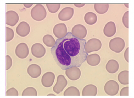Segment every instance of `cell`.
I'll return each instance as SVG.
<instances>
[{
    "instance_id": "cell-1",
    "label": "cell",
    "mask_w": 134,
    "mask_h": 98,
    "mask_svg": "<svg viewBox=\"0 0 134 98\" xmlns=\"http://www.w3.org/2000/svg\"><path fill=\"white\" fill-rule=\"evenodd\" d=\"M85 39L74 37L71 32L61 39H58L51 52L54 59L63 70L72 67H80L86 60L88 53L86 52Z\"/></svg>"
},
{
    "instance_id": "cell-2",
    "label": "cell",
    "mask_w": 134,
    "mask_h": 98,
    "mask_svg": "<svg viewBox=\"0 0 134 98\" xmlns=\"http://www.w3.org/2000/svg\"><path fill=\"white\" fill-rule=\"evenodd\" d=\"M31 16L34 20L40 21L44 19L47 16V11L42 5L36 4L31 10Z\"/></svg>"
},
{
    "instance_id": "cell-3",
    "label": "cell",
    "mask_w": 134,
    "mask_h": 98,
    "mask_svg": "<svg viewBox=\"0 0 134 98\" xmlns=\"http://www.w3.org/2000/svg\"><path fill=\"white\" fill-rule=\"evenodd\" d=\"M110 49L115 53H119L122 51L125 47V42L121 38L116 37L110 40L109 43Z\"/></svg>"
},
{
    "instance_id": "cell-4",
    "label": "cell",
    "mask_w": 134,
    "mask_h": 98,
    "mask_svg": "<svg viewBox=\"0 0 134 98\" xmlns=\"http://www.w3.org/2000/svg\"><path fill=\"white\" fill-rule=\"evenodd\" d=\"M120 89L118 83L114 80H110L105 84L104 89L105 93L108 96H114L117 95Z\"/></svg>"
},
{
    "instance_id": "cell-5",
    "label": "cell",
    "mask_w": 134,
    "mask_h": 98,
    "mask_svg": "<svg viewBox=\"0 0 134 98\" xmlns=\"http://www.w3.org/2000/svg\"><path fill=\"white\" fill-rule=\"evenodd\" d=\"M101 47L102 43L99 39L96 38L91 39L86 43V52L87 53L97 52L100 49Z\"/></svg>"
},
{
    "instance_id": "cell-6",
    "label": "cell",
    "mask_w": 134,
    "mask_h": 98,
    "mask_svg": "<svg viewBox=\"0 0 134 98\" xmlns=\"http://www.w3.org/2000/svg\"><path fill=\"white\" fill-rule=\"evenodd\" d=\"M71 33L78 39H84L87 35V29L82 24H77L73 27Z\"/></svg>"
},
{
    "instance_id": "cell-7",
    "label": "cell",
    "mask_w": 134,
    "mask_h": 98,
    "mask_svg": "<svg viewBox=\"0 0 134 98\" xmlns=\"http://www.w3.org/2000/svg\"><path fill=\"white\" fill-rule=\"evenodd\" d=\"M68 84L67 79L63 75H59L57 78V82L53 87V91L56 94H60L66 87Z\"/></svg>"
},
{
    "instance_id": "cell-8",
    "label": "cell",
    "mask_w": 134,
    "mask_h": 98,
    "mask_svg": "<svg viewBox=\"0 0 134 98\" xmlns=\"http://www.w3.org/2000/svg\"><path fill=\"white\" fill-rule=\"evenodd\" d=\"M15 54L20 59L26 58L29 55L28 47L24 43H20L16 48Z\"/></svg>"
},
{
    "instance_id": "cell-9",
    "label": "cell",
    "mask_w": 134,
    "mask_h": 98,
    "mask_svg": "<svg viewBox=\"0 0 134 98\" xmlns=\"http://www.w3.org/2000/svg\"><path fill=\"white\" fill-rule=\"evenodd\" d=\"M54 35L58 39H61L67 35V27L65 23H59L54 26L53 29Z\"/></svg>"
},
{
    "instance_id": "cell-10",
    "label": "cell",
    "mask_w": 134,
    "mask_h": 98,
    "mask_svg": "<svg viewBox=\"0 0 134 98\" xmlns=\"http://www.w3.org/2000/svg\"><path fill=\"white\" fill-rule=\"evenodd\" d=\"M74 9L71 7H66L63 9L58 15L60 21H67L71 19L74 15Z\"/></svg>"
},
{
    "instance_id": "cell-11",
    "label": "cell",
    "mask_w": 134,
    "mask_h": 98,
    "mask_svg": "<svg viewBox=\"0 0 134 98\" xmlns=\"http://www.w3.org/2000/svg\"><path fill=\"white\" fill-rule=\"evenodd\" d=\"M6 24L9 26H14L18 22L19 17L17 13L13 10H10L6 14Z\"/></svg>"
},
{
    "instance_id": "cell-12",
    "label": "cell",
    "mask_w": 134,
    "mask_h": 98,
    "mask_svg": "<svg viewBox=\"0 0 134 98\" xmlns=\"http://www.w3.org/2000/svg\"><path fill=\"white\" fill-rule=\"evenodd\" d=\"M65 73L68 79L73 81L79 79L81 75L80 69L77 66L72 67L67 69Z\"/></svg>"
},
{
    "instance_id": "cell-13",
    "label": "cell",
    "mask_w": 134,
    "mask_h": 98,
    "mask_svg": "<svg viewBox=\"0 0 134 98\" xmlns=\"http://www.w3.org/2000/svg\"><path fill=\"white\" fill-rule=\"evenodd\" d=\"M46 53V48L40 43L34 44L31 47V53L36 58H39L43 57Z\"/></svg>"
},
{
    "instance_id": "cell-14",
    "label": "cell",
    "mask_w": 134,
    "mask_h": 98,
    "mask_svg": "<svg viewBox=\"0 0 134 98\" xmlns=\"http://www.w3.org/2000/svg\"><path fill=\"white\" fill-rule=\"evenodd\" d=\"M54 79L55 75L53 72H46L41 78V84L46 87H49L53 85Z\"/></svg>"
},
{
    "instance_id": "cell-15",
    "label": "cell",
    "mask_w": 134,
    "mask_h": 98,
    "mask_svg": "<svg viewBox=\"0 0 134 98\" xmlns=\"http://www.w3.org/2000/svg\"><path fill=\"white\" fill-rule=\"evenodd\" d=\"M30 31V27L25 21L20 22L16 28V33L21 37H25L28 35Z\"/></svg>"
},
{
    "instance_id": "cell-16",
    "label": "cell",
    "mask_w": 134,
    "mask_h": 98,
    "mask_svg": "<svg viewBox=\"0 0 134 98\" xmlns=\"http://www.w3.org/2000/svg\"><path fill=\"white\" fill-rule=\"evenodd\" d=\"M116 32V25L114 22L109 21L107 22L103 28V33L107 37H112Z\"/></svg>"
},
{
    "instance_id": "cell-17",
    "label": "cell",
    "mask_w": 134,
    "mask_h": 98,
    "mask_svg": "<svg viewBox=\"0 0 134 98\" xmlns=\"http://www.w3.org/2000/svg\"><path fill=\"white\" fill-rule=\"evenodd\" d=\"M27 73L32 78H38L41 73V69L40 66L35 64L29 66L27 68Z\"/></svg>"
},
{
    "instance_id": "cell-18",
    "label": "cell",
    "mask_w": 134,
    "mask_h": 98,
    "mask_svg": "<svg viewBox=\"0 0 134 98\" xmlns=\"http://www.w3.org/2000/svg\"><path fill=\"white\" fill-rule=\"evenodd\" d=\"M97 88L93 85H88L83 89V96H95L97 94Z\"/></svg>"
},
{
    "instance_id": "cell-19",
    "label": "cell",
    "mask_w": 134,
    "mask_h": 98,
    "mask_svg": "<svg viewBox=\"0 0 134 98\" xmlns=\"http://www.w3.org/2000/svg\"><path fill=\"white\" fill-rule=\"evenodd\" d=\"M105 68L107 72L114 74L117 72L119 69V64L118 61L114 59H111L107 62Z\"/></svg>"
},
{
    "instance_id": "cell-20",
    "label": "cell",
    "mask_w": 134,
    "mask_h": 98,
    "mask_svg": "<svg viewBox=\"0 0 134 98\" xmlns=\"http://www.w3.org/2000/svg\"><path fill=\"white\" fill-rule=\"evenodd\" d=\"M100 57L97 54H92L88 55L86 58V62L89 65L95 66L98 65L100 62Z\"/></svg>"
},
{
    "instance_id": "cell-21",
    "label": "cell",
    "mask_w": 134,
    "mask_h": 98,
    "mask_svg": "<svg viewBox=\"0 0 134 98\" xmlns=\"http://www.w3.org/2000/svg\"><path fill=\"white\" fill-rule=\"evenodd\" d=\"M84 21L88 25H94L97 21V15L93 12H87L84 16Z\"/></svg>"
},
{
    "instance_id": "cell-22",
    "label": "cell",
    "mask_w": 134,
    "mask_h": 98,
    "mask_svg": "<svg viewBox=\"0 0 134 98\" xmlns=\"http://www.w3.org/2000/svg\"><path fill=\"white\" fill-rule=\"evenodd\" d=\"M119 81L121 84L127 85L129 84V71L124 70L120 72L118 76Z\"/></svg>"
},
{
    "instance_id": "cell-23",
    "label": "cell",
    "mask_w": 134,
    "mask_h": 98,
    "mask_svg": "<svg viewBox=\"0 0 134 98\" xmlns=\"http://www.w3.org/2000/svg\"><path fill=\"white\" fill-rule=\"evenodd\" d=\"M94 9L95 11L99 14H103L106 13L109 8L108 4H95Z\"/></svg>"
},
{
    "instance_id": "cell-24",
    "label": "cell",
    "mask_w": 134,
    "mask_h": 98,
    "mask_svg": "<svg viewBox=\"0 0 134 98\" xmlns=\"http://www.w3.org/2000/svg\"><path fill=\"white\" fill-rule=\"evenodd\" d=\"M79 90L75 86H70L67 89L64 93V96H79Z\"/></svg>"
},
{
    "instance_id": "cell-25",
    "label": "cell",
    "mask_w": 134,
    "mask_h": 98,
    "mask_svg": "<svg viewBox=\"0 0 134 98\" xmlns=\"http://www.w3.org/2000/svg\"><path fill=\"white\" fill-rule=\"evenodd\" d=\"M42 41L45 45L47 47H53L54 46L56 40H55L54 37L52 35L50 34H47L43 37Z\"/></svg>"
},
{
    "instance_id": "cell-26",
    "label": "cell",
    "mask_w": 134,
    "mask_h": 98,
    "mask_svg": "<svg viewBox=\"0 0 134 98\" xmlns=\"http://www.w3.org/2000/svg\"><path fill=\"white\" fill-rule=\"evenodd\" d=\"M22 96H37V91L32 87H28L25 89L22 94Z\"/></svg>"
},
{
    "instance_id": "cell-27",
    "label": "cell",
    "mask_w": 134,
    "mask_h": 98,
    "mask_svg": "<svg viewBox=\"0 0 134 98\" xmlns=\"http://www.w3.org/2000/svg\"><path fill=\"white\" fill-rule=\"evenodd\" d=\"M49 12L55 13L57 12L60 8V4H46Z\"/></svg>"
},
{
    "instance_id": "cell-28",
    "label": "cell",
    "mask_w": 134,
    "mask_h": 98,
    "mask_svg": "<svg viewBox=\"0 0 134 98\" xmlns=\"http://www.w3.org/2000/svg\"><path fill=\"white\" fill-rule=\"evenodd\" d=\"M6 42H10L13 39L14 33L13 30L9 27H6Z\"/></svg>"
},
{
    "instance_id": "cell-29",
    "label": "cell",
    "mask_w": 134,
    "mask_h": 98,
    "mask_svg": "<svg viewBox=\"0 0 134 98\" xmlns=\"http://www.w3.org/2000/svg\"><path fill=\"white\" fill-rule=\"evenodd\" d=\"M6 95L7 96H18L19 94L15 88L12 87L7 90Z\"/></svg>"
},
{
    "instance_id": "cell-30",
    "label": "cell",
    "mask_w": 134,
    "mask_h": 98,
    "mask_svg": "<svg viewBox=\"0 0 134 98\" xmlns=\"http://www.w3.org/2000/svg\"><path fill=\"white\" fill-rule=\"evenodd\" d=\"M122 23L127 28H129V11H127L124 13L122 17Z\"/></svg>"
},
{
    "instance_id": "cell-31",
    "label": "cell",
    "mask_w": 134,
    "mask_h": 98,
    "mask_svg": "<svg viewBox=\"0 0 134 98\" xmlns=\"http://www.w3.org/2000/svg\"><path fill=\"white\" fill-rule=\"evenodd\" d=\"M6 70H9L12 65V60L11 57L9 55H7L6 56Z\"/></svg>"
},
{
    "instance_id": "cell-32",
    "label": "cell",
    "mask_w": 134,
    "mask_h": 98,
    "mask_svg": "<svg viewBox=\"0 0 134 98\" xmlns=\"http://www.w3.org/2000/svg\"><path fill=\"white\" fill-rule=\"evenodd\" d=\"M121 96H129V87H123L120 92Z\"/></svg>"
},
{
    "instance_id": "cell-33",
    "label": "cell",
    "mask_w": 134,
    "mask_h": 98,
    "mask_svg": "<svg viewBox=\"0 0 134 98\" xmlns=\"http://www.w3.org/2000/svg\"><path fill=\"white\" fill-rule=\"evenodd\" d=\"M124 57L127 62H129V48H127L124 53Z\"/></svg>"
},
{
    "instance_id": "cell-34",
    "label": "cell",
    "mask_w": 134,
    "mask_h": 98,
    "mask_svg": "<svg viewBox=\"0 0 134 98\" xmlns=\"http://www.w3.org/2000/svg\"><path fill=\"white\" fill-rule=\"evenodd\" d=\"M74 5L75 6L78 7V8H81V7L84 6L86 4H74Z\"/></svg>"
},
{
    "instance_id": "cell-35",
    "label": "cell",
    "mask_w": 134,
    "mask_h": 98,
    "mask_svg": "<svg viewBox=\"0 0 134 98\" xmlns=\"http://www.w3.org/2000/svg\"><path fill=\"white\" fill-rule=\"evenodd\" d=\"M32 5H33L32 4H24V6L26 8H29L31 7Z\"/></svg>"
},
{
    "instance_id": "cell-36",
    "label": "cell",
    "mask_w": 134,
    "mask_h": 98,
    "mask_svg": "<svg viewBox=\"0 0 134 98\" xmlns=\"http://www.w3.org/2000/svg\"><path fill=\"white\" fill-rule=\"evenodd\" d=\"M47 96H55V95L54 94H48L47 95Z\"/></svg>"
},
{
    "instance_id": "cell-37",
    "label": "cell",
    "mask_w": 134,
    "mask_h": 98,
    "mask_svg": "<svg viewBox=\"0 0 134 98\" xmlns=\"http://www.w3.org/2000/svg\"><path fill=\"white\" fill-rule=\"evenodd\" d=\"M124 5H125V6L127 7V8H129V4H125Z\"/></svg>"
}]
</instances>
